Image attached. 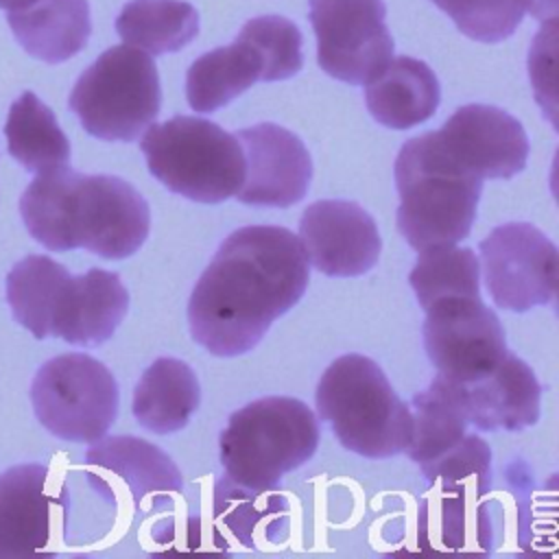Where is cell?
Instances as JSON below:
<instances>
[{"instance_id":"5","label":"cell","mask_w":559,"mask_h":559,"mask_svg":"<svg viewBox=\"0 0 559 559\" xmlns=\"http://www.w3.org/2000/svg\"><path fill=\"white\" fill-rule=\"evenodd\" d=\"M317 411L341 445L365 459L402 454L413 437L411 406L397 397L376 360L345 354L317 384Z\"/></svg>"},{"instance_id":"12","label":"cell","mask_w":559,"mask_h":559,"mask_svg":"<svg viewBox=\"0 0 559 559\" xmlns=\"http://www.w3.org/2000/svg\"><path fill=\"white\" fill-rule=\"evenodd\" d=\"M68 511V491L50 467L22 463L0 474V559L50 555L55 526Z\"/></svg>"},{"instance_id":"28","label":"cell","mask_w":559,"mask_h":559,"mask_svg":"<svg viewBox=\"0 0 559 559\" xmlns=\"http://www.w3.org/2000/svg\"><path fill=\"white\" fill-rule=\"evenodd\" d=\"M469 39L496 44L515 33L524 13L555 15V0H432Z\"/></svg>"},{"instance_id":"4","label":"cell","mask_w":559,"mask_h":559,"mask_svg":"<svg viewBox=\"0 0 559 559\" xmlns=\"http://www.w3.org/2000/svg\"><path fill=\"white\" fill-rule=\"evenodd\" d=\"M319 437V419L308 404L286 395L260 397L229 415L218 437L221 463L229 485L264 493L314 456Z\"/></svg>"},{"instance_id":"3","label":"cell","mask_w":559,"mask_h":559,"mask_svg":"<svg viewBox=\"0 0 559 559\" xmlns=\"http://www.w3.org/2000/svg\"><path fill=\"white\" fill-rule=\"evenodd\" d=\"M483 181L448 153L437 131L411 138L395 159L400 234L415 251L459 245L474 225Z\"/></svg>"},{"instance_id":"7","label":"cell","mask_w":559,"mask_h":559,"mask_svg":"<svg viewBox=\"0 0 559 559\" xmlns=\"http://www.w3.org/2000/svg\"><path fill=\"white\" fill-rule=\"evenodd\" d=\"M81 127L105 142H133L159 114L153 57L135 46L107 48L74 83L68 100Z\"/></svg>"},{"instance_id":"13","label":"cell","mask_w":559,"mask_h":559,"mask_svg":"<svg viewBox=\"0 0 559 559\" xmlns=\"http://www.w3.org/2000/svg\"><path fill=\"white\" fill-rule=\"evenodd\" d=\"M299 242L308 262L330 277L365 275L382 251L373 216L343 199L310 203L299 221Z\"/></svg>"},{"instance_id":"22","label":"cell","mask_w":559,"mask_h":559,"mask_svg":"<svg viewBox=\"0 0 559 559\" xmlns=\"http://www.w3.org/2000/svg\"><path fill=\"white\" fill-rule=\"evenodd\" d=\"M262 79L258 52L240 37L192 61L186 74V98L199 114H212Z\"/></svg>"},{"instance_id":"20","label":"cell","mask_w":559,"mask_h":559,"mask_svg":"<svg viewBox=\"0 0 559 559\" xmlns=\"http://www.w3.org/2000/svg\"><path fill=\"white\" fill-rule=\"evenodd\" d=\"M7 22L20 46L46 63L68 61L92 33L87 0H35L9 11Z\"/></svg>"},{"instance_id":"15","label":"cell","mask_w":559,"mask_h":559,"mask_svg":"<svg viewBox=\"0 0 559 559\" xmlns=\"http://www.w3.org/2000/svg\"><path fill=\"white\" fill-rule=\"evenodd\" d=\"M437 133L448 153L480 179H511L528 159L522 122L491 105H463Z\"/></svg>"},{"instance_id":"11","label":"cell","mask_w":559,"mask_h":559,"mask_svg":"<svg viewBox=\"0 0 559 559\" xmlns=\"http://www.w3.org/2000/svg\"><path fill=\"white\" fill-rule=\"evenodd\" d=\"M485 286L502 310L526 312L557 297L559 253L531 223H504L480 240Z\"/></svg>"},{"instance_id":"18","label":"cell","mask_w":559,"mask_h":559,"mask_svg":"<svg viewBox=\"0 0 559 559\" xmlns=\"http://www.w3.org/2000/svg\"><path fill=\"white\" fill-rule=\"evenodd\" d=\"M441 100L437 74L415 57H391L378 76L365 83V103L376 122L411 129L435 116Z\"/></svg>"},{"instance_id":"27","label":"cell","mask_w":559,"mask_h":559,"mask_svg":"<svg viewBox=\"0 0 559 559\" xmlns=\"http://www.w3.org/2000/svg\"><path fill=\"white\" fill-rule=\"evenodd\" d=\"M66 266L48 255H26L7 275V301L13 319L35 338L48 336V312Z\"/></svg>"},{"instance_id":"1","label":"cell","mask_w":559,"mask_h":559,"mask_svg":"<svg viewBox=\"0 0 559 559\" xmlns=\"http://www.w3.org/2000/svg\"><path fill=\"white\" fill-rule=\"evenodd\" d=\"M308 280L310 262L290 229L240 227L221 242L192 288L190 336L214 356L247 354L297 306Z\"/></svg>"},{"instance_id":"6","label":"cell","mask_w":559,"mask_h":559,"mask_svg":"<svg viewBox=\"0 0 559 559\" xmlns=\"http://www.w3.org/2000/svg\"><path fill=\"white\" fill-rule=\"evenodd\" d=\"M151 175L170 192L197 203H221L240 190L245 151L234 133L194 116L148 127L140 140Z\"/></svg>"},{"instance_id":"21","label":"cell","mask_w":559,"mask_h":559,"mask_svg":"<svg viewBox=\"0 0 559 559\" xmlns=\"http://www.w3.org/2000/svg\"><path fill=\"white\" fill-rule=\"evenodd\" d=\"M201 402V386L192 367L179 358H157L138 380L133 415L155 435L181 430Z\"/></svg>"},{"instance_id":"24","label":"cell","mask_w":559,"mask_h":559,"mask_svg":"<svg viewBox=\"0 0 559 559\" xmlns=\"http://www.w3.org/2000/svg\"><path fill=\"white\" fill-rule=\"evenodd\" d=\"M7 148L31 173H44L70 162V142L50 107L33 92H24L9 109Z\"/></svg>"},{"instance_id":"9","label":"cell","mask_w":559,"mask_h":559,"mask_svg":"<svg viewBox=\"0 0 559 559\" xmlns=\"http://www.w3.org/2000/svg\"><path fill=\"white\" fill-rule=\"evenodd\" d=\"M424 312L426 354L437 376L452 384L489 376L509 354L504 328L480 295L443 297Z\"/></svg>"},{"instance_id":"25","label":"cell","mask_w":559,"mask_h":559,"mask_svg":"<svg viewBox=\"0 0 559 559\" xmlns=\"http://www.w3.org/2000/svg\"><path fill=\"white\" fill-rule=\"evenodd\" d=\"M116 31L148 55L177 52L199 35V13L181 0H131L118 13Z\"/></svg>"},{"instance_id":"16","label":"cell","mask_w":559,"mask_h":559,"mask_svg":"<svg viewBox=\"0 0 559 559\" xmlns=\"http://www.w3.org/2000/svg\"><path fill=\"white\" fill-rule=\"evenodd\" d=\"M129 310V293L114 271L90 269L66 275L55 293L48 336L70 345L94 347L109 341Z\"/></svg>"},{"instance_id":"8","label":"cell","mask_w":559,"mask_h":559,"mask_svg":"<svg viewBox=\"0 0 559 559\" xmlns=\"http://www.w3.org/2000/svg\"><path fill=\"white\" fill-rule=\"evenodd\" d=\"M118 384L90 354H61L46 360L33 378L31 402L39 424L59 439L94 443L118 415Z\"/></svg>"},{"instance_id":"30","label":"cell","mask_w":559,"mask_h":559,"mask_svg":"<svg viewBox=\"0 0 559 559\" xmlns=\"http://www.w3.org/2000/svg\"><path fill=\"white\" fill-rule=\"evenodd\" d=\"M428 483H441L443 491L474 489L485 496L491 489V450L478 435H467L443 456L419 465Z\"/></svg>"},{"instance_id":"29","label":"cell","mask_w":559,"mask_h":559,"mask_svg":"<svg viewBox=\"0 0 559 559\" xmlns=\"http://www.w3.org/2000/svg\"><path fill=\"white\" fill-rule=\"evenodd\" d=\"M262 61L260 81H284L295 76L304 66V37L299 28L282 15H262L249 20L240 33Z\"/></svg>"},{"instance_id":"31","label":"cell","mask_w":559,"mask_h":559,"mask_svg":"<svg viewBox=\"0 0 559 559\" xmlns=\"http://www.w3.org/2000/svg\"><path fill=\"white\" fill-rule=\"evenodd\" d=\"M31 2H35V0H0V9L13 11V9H22V7H28Z\"/></svg>"},{"instance_id":"17","label":"cell","mask_w":559,"mask_h":559,"mask_svg":"<svg viewBox=\"0 0 559 559\" xmlns=\"http://www.w3.org/2000/svg\"><path fill=\"white\" fill-rule=\"evenodd\" d=\"M456 386L467 421L476 430H524L539 419L542 384L533 369L511 352L489 376Z\"/></svg>"},{"instance_id":"26","label":"cell","mask_w":559,"mask_h":559,"mask_svg":"<svg viewBox=\"0 0 559 559\" xmlns=\"http://www.w3.org/2000/svg\"><path fill=\"white\" fill-rule=\"evenodd\" d=\"M408 282L417 304L426 310L432 301L456 295H480V262L472 249L443 245L419 251Z\"/></svg>"},{"instance_id":"23","label":"cell","mask_w":559,"mask_h":559,"mask_svg":"<svg viewBox=\"0 0 559 559\" xmlns=\"http://www.w3.org/2000/svg\"><path fill=\"white\" fill-rule=\"evenodd\" d=\"M413 437L406 445L411 461L426 465L450 452L467 432V415L456 384L435 376L426 391L411 400Z\"/></svg>"},{"instance_id":"19","label":"cell","mask_w":559,"mask_h":559,"mask_svg":"<svg viewBox=\"0 0 559 559\" xmlns=\"http://www.w3.org/2000/svg\"><path fill=\"white\" fill-rule=\"evenodd\" d=\"M90 474L118 478L133 504L151 493L181 491L183 478L175 461L155 443L131 435L100 437L85 452Z\"/></svg>"},{"instance_id":"2","label":"cell","mask_w":559,"mask_h":559,"mask_svg":"<svg viewBox=\"0 0 559 559\" xmlns=\"http://www.w3.org/2000/svg\"><path fill=\"white\" fill-rule=\"evenodd\" d=\"M20 214L46 249L81 247L105 260L133 255L151 229V207L129 181L83 175L68 164L37 173L20 197Z\"/></svg>"},{"instance_id":"14","label":"cell","mask_w":559,"mask_h":559,"mask_svg":"<svg viewBox=\"0 0 559 559\" xmlns=\"http://www.w3.org/2000/svg\"><path fill=\"white\" fill-rule=\"evenodd\" d=\"M234 135L247 164L245 183L236 192L240 203L284 210L306 197L312 179V157L293 131L260 122Z\"/></svg>"},{"instance_id":"10","label":"cell","mask_w":559,"mask_h":559,"mask_svg":"<svg viewBox=\"0 0 559 559\" xmlns=\"http://www.w3.org/2000/svg\"><path fill=\"white\" fill-rule=\"evenodd\" d=\"M382 0H310L319 68L352 85H365L393 57Z\"/></svg>"}]
</instances>
